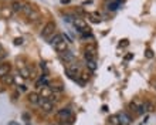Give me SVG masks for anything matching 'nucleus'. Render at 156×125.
<instances>
[{
  "mask_svg": "<svg viewBox=\"0 0 156 125\" xmlns=\"http://www.w3.org/2000/svg\"><path fill=\"white\" fill-rule=\"evenodd\" d=\"M54 31H55V23H54V21H48V23L43 27V30H41V37L50 40V38L54 36Z\"/></svg>",
  "mask_w": 156,
  "mask_h": 125,
  "instance_id": "nucleus-1",
  "label": "nucleus"
},
{
  "mask_svg": "<svg viewBox=\"0 0 156 125\" xmlns=\"http://www.w3.org/2000/svg\"><path fill=\"white\" fill-rule=\"evenodd\" d=\"M38 105L41 107V109L44 112H52V109H54V104H52L51 101H48L46 98H41V97L38 100Z\"/></svg>",
  "mask_w": 156,
  "mask_h": 125,
  "instance_id": "nucleus-2",
  "label": "nucleus"
},
{
  "mask_svg": "<svg viewBox=\"0 0 156 125\" xmlns=\"http://www.w3.org/2000/svg\"><path fill=\"white\" fill-rule=\"evenodd\" d=\"M65 72L68 74L71 78H74V75H78V72H80V66L75 64V63L72 61V63L67 64V67H65Z\"/></svg>",
  "mask_w": 156,
  "mask_h": 125,
  "instance_id": "nucleus-3",
  "label": "nucleus"
},
{
  "mask_svg": "<svg viewBox=\"0 0 156 125\" xmlns=\"http://www.w3.org/2000/svg\"><path fill=\"white\" fill-rule=\"evenodd\" d=\"M74 26L77 27V31H78V33H84V31H88V30H89V29H87L85 20H82V18H80V17H75Z\"/></svg>",
  "mask_w": 156,
  "mask_h": 125,
  "instance_id": "nucleus-4",
  "label": "nucleus"
},
{
  "mask_svg": "<svg viewBox=\"0 0 156 125\" xmlns=\"http://www.w3.org/2000/svg\"><path fill=\"white\" fill-rule=\"evenodd\" d=\"M71 115H72V114H71V109H69V108H61V109L57 112V117H58V120H60L61 122L68 121V118Z\"/></svg>",
  "mask_w": 156,
  "mask_h": 125,
  "instance_id": "nucleus-5",
  "label": "nucleus"
},
{
  "mask_svg": "<svg viewBox=\"0 0 156 125\" xmlns=\"http://www.w3.org/2000/svg\"><path fill=\"white\" fill-rule=\"evenodd\" d=\"M60 58L65 63V64H69V63H72L74 61V54L71 53L69 50H67V51H64V53H60Z\"/></svg>",
  "mask_w": 156,
  "mask_h": 125,
  "instance_id": "nucleus-6",
  "label": "nucleus"
},
{
  "mask_svg": "<svg viewBox=\"0 0 156 125\" xmlns=\"http://www.w3.org/2000/svg\"><path fill=\"white\" fill-rule=\"evenodd\" d=\"M41 98H46V100H48L50 97L52 95V89L50 85H46V87H43V88H40V94H38Z\"/></svg>",
  "mask_w": 156,
  "mask_h": 125,
  "instance_id": "nucleus-7",
  "label": "nucleus"
},
{
  "mask_svg": "<svg viewBox=\"0 0 156 125\" xmlns=\"http://www.w3.org/2000/svg\"><path fill=\"white\" fill-rule=\"evenodd\" d=\"M85 54L91 55L92 58H95V57H97V44H94V43L87 44V46H85Z\"/></svg>",
  "mask_w": 156,
  "mask_h": 125,
  "instance_id": "nucleus-8",
  "label": "nucleus"
},
{
  "mask_svg": "<svg viewBox=\"0 0 156 125\" xmlns=\"http://www.w3.org/2000/svg\"><path fill=\"white\" fill-rule=\"evenodd\" d=\"M54 48H55L58 53H64V51H67V48H68V43H67L65 40H63V41H60L58 44H55Z\"/></svg>",
  "mask_w": 156,
  "mask_h": 125,
  "instance_id": "nucleus-9",
  "label": "nucleus"
},
{
  "mask_svg": "<svg viewBox=\"0 0 156 125\" xmlns=\"http://www.w3.org/2000/svg\"><path fill=\"white\" fill-rule=\"evenodd\" d=\"M10 64L9 63H1L0 64V78H3L4 75H7L9 74V71H10Z\"/></svg>",
  "mask_w": 156,
  "mask_h": 125,
  "instance_id": "nucleus-10",
  "label": "nucleus"
},
{
  "mask_svg": "<svg viewBox=\"0 0 156 125\" xmlns=\"http://www.w3.org/2000/svg\"><path fill=\"white\" fill-rule=\"evenodd\" d=\"M118 115H119V121H121L122 125H129V124H131L132 118H131L126 112H122V114H118Z\"/></svg>",
  "mask_w": 156,
  "mask_h": 125,
  "instance_id": "nucleus-11",
  "label": "nucleus"
},
{
  "mask_svg": "<svg viewBox=\"0 0 156 125\" xmlns=\"http://www.w3.org/2000/svg\"><path fill=\"white\" fill-rule=\"evenodd\" d=\"M23 9H24V3H21V1H14V3L12 4V10L16 12V13L23 12Z\"/></svg>",
  "mask_w": 156,
  "mask_h": 125,
  "instance_id": "nucleus-12",
  "label": "nucleus"
},
{
  "mask_svg": "<svg viewBox=\"0 0 156 125\" xmlns=\"http://www.w3.org/2000/svg\"><path fill=\"white\" fill-rule=\"evenodd\" d=\"M38 100H40V95L37 92H30L29 94V102L31 104H38Z\"/></svg>",
  "mask_w": 156,
  "mask_h": 125,
  "instance_id": "nucleus-13",
  "label": "nucleus"
},
{
  "mask_svg": "<svg viewBox=\"0 0 156 125\" xmlns=\"http://www.w3.org/2000/svg\"><path fill=\"white\" fill-rule=\"evenodd\" d=\"M108 122H109V125H122L119 121V115H111Z\"/></svg>",
  "mask_w": 156,
  "mask_h": 125,
  "instance_id": "nucleus-14",
  "label": "nucleus"
},
{
  "mask_svg": "<svg viewBox=\"0 0 156 125\" xmlns=\"http://www.w3.org/2000/svg\"><path fill=\"white\" fill-rule=\"evenodd\" d=\"M1 80H3V83H4V84H9V85H13V84H14V75L7 74V75H4Z\"/></svg>",
  "mask_w": 156,
  "mask_h": 125,
  "instance_id": "nucleus-15",
  "label": "nucleus"
},
{
  "mask_svg": "<svg viewBox=\"0 0 156 125\" xmlns=\"http://www.w3.org/2000/svg\"><path fill=\"white\" fill-rule=\"evenodd\" d=\"M64 38H63V34H54V36L50 38V43H51L52 46H55V44H58L60 41H63Z\"/></svg>",
  "mask_w": 156,
  "mask_h": 125,
  "instance_id": "nucleus-16",
  "label": "nucleus"
},
{
  "mask_svg": "<svg viewBox=\"0 0 156 125\" xmlns=\"http://www.w3.org/2000/svg\"><path fill=\"white\" fill-rule=\"evenodd\" d=\"M153 109H155V105H153L151 101L143 102V111H145V112H152Z\"/></svg>",
  "mask_w": 156,
  "mask_h": 125,
  "instance_id": "nucleus-17",
  "label": "nucleus"
},
{
  "mask_svg": "<svg viewBox=\"0 0 156 125\" xmlns=\"http://www.w3.org/2000/svg\"><path fill=\"white\" fill-rule=\"evenodd\" d=\"M89 18H91L92 23H99V21H101V16H99V13H97V12L89 13Z\"/></svg>",
  "mask_w": 156,
  "mask_h": 125,
  "instance_id": "nucleus-18",
  "label": "nucleus"
},
{
  "mask_svg": "<svg viewBox=\"0 0 156 125\" xmlns=\"http://www.w3.org/2000/svg\"><path fill=\"white\" fill-rule=\"evenodd\" d=\"M20 75H21L23 78H29V77H30V70L26 68V67H21V68H20Z\"/></svg>",
  "mask_w": 156,
  "mask_h": 125,
  "instance_id": "nucleus-19",
  "label": "nucleus"
},
{
  "mask_svg": "<svg viewBox=\"0 0 156 125\" xmlns=\"http://www.w3.org/2000/svg\"><path fill=\"white\" fill-rule=\"evenodd\" d=\"M87 67L91 70V71H95V70H97V63H95V60L87 61Z\"/></svg>",
  "mask_w": 156,
  "mask_h": 125,
  "instance_id": "nucleus-20",
  "label": "nucleus"
},
{
  "mask_svg": "<svg viewBox=\"0 0 156 125\" xmlns=\"http://www.w3.org/2000/svg\"><path fill=\"white\" fill-rule=\"evenodd\" d=\"M12 12H13V10H12V7H10V9L7 7V9H1V10H0V14H1V16H4V17H9V16L12 14Z\"/></svg>",
  "mask_w": 156,
  "mask_h": 125,
  "instance_id": "nucleus-21",
  "label": "nucleus"
},
{
  "mask_svg": "<svg viewBox=\"0 0 156 125\" xmlns=\"http://www.w3.org/2000/svg\"><path fill=\"white\" fill-rule=\"evenodd\" d=\"M52 89V92H63L64 91V87L61 85V84H58V85H50Z\"/></svg>",
  "mask_w": 156,
  "mask_h": 125,
  "instance_id": "nucleus-22",
  "label": "nucleus"
},
{
  "mask_svg": "<svg viewBox=\"0 0 156 125\" xmlns=\"http://www.w3.org/2000/svg\"><path fill=\"white\" fill-rule=\"evenodd\" d=\"M118 4H119L118 1H115V3H109L106 9H108V10H112V12H114V10H116V9H118Z\"/></svg>",
  "mask_w": 156,
  "mask_h": 125,
  "instance_id": "nucleus-23",
  "label": "nucleus"
},
{
  "mask_svg": "<svg viewBox=\"0 0 156 125\" xmlns=\"http://www.w3.org/2000/svg\"><path fill=\"white\" fill-rule=\"evenodd\" d=\"M48 101H51L52 104H55V102H58V101H60V97H58V95H55V94H52L51 97L48 98Z\"/></svg>",
  "mask_w": 156,
  "mask_h": 125,
  "instance_id": "nucleus-24",
  "label": "nucleus"
},
{
  "mask_svg": "<svg viewBox=\"0 0 156 125\" xmlns=\"http://www.w3.org/2000/svg\"><path fill=\"white\" fill-rule=\"evenodd\" d=\"M145 55H146L148 58H153V51H152L151 48H148V50L145 51Z\"/></svg>",
  "mask_w": 156,
  "mask_h": 125,
  "instance_id": "nucleus-25",
  "label": "nucleus"
},
{
  "mask_svg": "<svg viewBox=\"0 0 156 125\" xmlns=\"http://www.w3.org/2000/svg\"><path fill=\"white\" fill-rule=\"evenodd\" d=\"M14 44H16V46H21V44H23V38H21V37L14 38Z\"/></svg>",
  "mask_w": 156,
  "mask_h": 125,
  "instance_id": "nucleus-26",
  "label": "nucleus"
},
{
  "mask_svg": "<svg viewBox=\"0 0 156 125\" xmlns=\"http://www.w3.org/2000/svg\"><path fill=\"white\" fill-rule=\"evenodd\" d=\"M128 44H129V41H128V40H122L121 43H119V47H126Z\"/></svg>",
  "mask_w": 156,
  "mask_h": 125,
  "instance_id": "nucleus-27",
  "label": "nucleus"
},
{
  "mask_svg": "<svg viewBox=\"0 0 156 125\" xmlns=\"http://www.w3.org/2000/svg\"><path fill=\"white\" fill-rule=\"evenodd\" d=\"M131 58H134V54H132V53H129V54H126V55H125V60H126V61H128V60H131Z\"/></svg>",
  "mask_w": 156,
  "mask_h": 125,
  "instance_id": "nucleus-28",
  "label": "nucleus"
},
{
  "mask_svg": "<svg viewBox=\"0 0 156 125\" xmlns=\"http://www.w3.org/2000/svg\"><path fill=\"white\" fill-rule=\"evenodd\" d=\"M74 120H75V118H74V115H71V117L68 118V121H67V122H68V124H74Z\"/></svg>",
  "mask_w": 156,
  "mask_h": 125,
  "instance_id": "nucleus-29",
  "label": "nucleus"
},
{
  "mask_svg": "<svg viewBox=\"0 0 156 125\" xmlns=\"http://www.w3.org/2000/svg\"><path fill=\"white\" fill-rule=\"evenodd\" d=\"M23 118H24V120H26V121H29V120H30V117H29V115H27V114H23Z\"/></svg>",
  "mask_w": 156,
  "mask_h": 125,
  "instance_id": "nucleus-30",
  "label": "nucleus"
},
{
  "mask_svg": "<svg viewBox=\"0 0 156 125\" xmlns=\"http://www.w3.org/2000/svg\"><path fill=\"white\" fill-rule=\"evenodd\" d=\"M18 91H26V87L24 85H18Z\"/></svg>",
  "mask_w": 156,
  "mask_h": 125,
  "instance_id": "nucleus-31",
  "label": "nucleus"
},
{
  "mask_svg": "<svg viewBox=\"0 0 156 125\" xmlns=\"http://www.w3.org/2000/svg\"><path fill=\"white\" fill-rule=\"evenodd\" d=\"M7 125H20V124H17L16 121H10V122H9V124H7Z\"/></svg>",
  "mask_w": 156,
  "mask_h": 125,
  "instance_id": "nucleus-32",
  "label": "nucleus"
},
{
  "mask_svg": "<svg viewBox=\"0 0 156 125\" xmlns=\"http://www.w3.org/2000/svg\"><path fill=\"white\" fill-rule=\"evenodd\" d=\"M61 3H63V4H67V3H68V0H61Z\"/></svg>",
  "mask_w": 156,
  "mask_h": 125,
  "instance_id": "nucleus-33",
  "label": "nucleus"
},
{
  "mask_svg": "<svg viewBox=\"0 0 156 125\" xmlns=\"http://www.w3.org/2000/svg\"><path fill=\"white\" fill-rule=\"evenodd\" d=\"M54 125H60V124H54Z\"/></svg>",
  "mask_w": 156,
  "mask_h": 125,
  "instance_id": "nucleus-34",
  "label": "nucleus"
},
{
  "mask_svg": "<svg viewBox=\"0 0 156 125\" xmlns=\"http://www.w3.org/2000/svg\"><path fill=\"white\" fill-rule=\"evenodd\" d=\"M155 88H156V85H155Z\"/></svg>",
  "mask_w": 156,
  "mask_h": 125,
  "instance_id": "nucleus-35",
  "label": "nucleus"
}]
</instances>
